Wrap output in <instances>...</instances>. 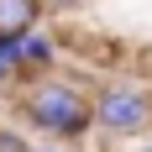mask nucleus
I'll use <instances>...</instances> for the list:
<instances>
[{"label":"nucleus","mask_w":152,"mask_h":152,"mask_svg":"<svg viewBox=\"0 0 152 152\" xmlns=\"http://www.w3.org/2000/svg\"><path fill=\"white\" fill-rule=\"evenodd\" d=\"M89 89L74 74H47L16 89V121L26 137H47L58 147H84L94 137V110H89Z\"/></svg>","instance_id":"1"},{"label":"nucleus","mask_w":152,"mask_h":152,"mask_svg":"<svg viewBox=\"0 0 152 152\" xmlns=\"http://www.w3.org/2000/svg\"><path fill=\"white\" fill-rule=\"evenodd\" d=\"M94 131L110 142H147L152 137V84L147 79H100L89 89Z\"/></svg>","instance_id":"2"},{"label":"nucleus","mask_w":152,"mask_h":152,"mask_svg":"<svg viewBox=\"0 0 152 152\" xmlns=\"http://www.w3.org/2000/svg\"><path fill=\"white\" fill-rule=\"evenodd\" d=\"M58 63H63V42L53 37V31H31L26 47H21V84L58 74Z\"/></svg>","instance_id":"3"},{"label":"nucleus","mask_w":152,"mask_h":152,"mask_svg":"<svg viewBox=\"0 0 152 152\" xmlns=\"http://www.w3.org/2000/svg\"><path fill=\"white\" fill-rule=\"evenodd\" d=\"M42 21V0H0V31L5 37H31Z\"/></svg>","instance_id":"4"},{"label":"nucleus","mask_w":152,"mask_h":152,"mask_svg":"<svg viewBox=\"0 0 152 152\" xmlns=\"http://www.w3.org/2000/svg\"><path fill=\"white\" fill-rule=\"evenodd\" d=\"M21 47H26V37H5L0 31V94L21 89Z\"/></svg>","instance_id":"5"},{"label":"nucleus","mask_w":152,"mask_h":152,"mask_svg":"<svg viewBox=\"0 0 152 152\" xmlns=\"http://www.w3.org/2000/svg\"><path fill=\"white\" fill-rule=\"evenodd\" d=\"M0 152H37V142L21 131V126H11V121H0Z\"/></svg>","instance_id":"6"},{"label":"nucleus","mask_w":152,"mask_h":152,"mask_svg":"<svg viewBox=\"0 0 152 152\" xmlns=\"http://www.w3.org/2000/svg\"><path fill=\"white\" fill-rule=\"evenodd\" d=\"M42 11H58V16H74V11H84V0H42Z\"/></svg>","instance_id":"7"},{"label":"nucleus","mask_w":152,"mask_h":152,"mask_svg":"<svg viewBox=\"0 0 152 152\" xmlns=\"http://www.w3.org/2000/svg\"><path fill=\"white\" fill-rule=\"evenodd\" d=\"M121 152H152V137L147 142H131V147H121Z\"/></svg>","instance_id":"8"},{"label":"nucleus","mask_w":152,"mask_h":152,"mask_svg":"<svg viewBox=\"0 0 152 152\" xmlns=\"http://www.w3.org/2000/svg\"><path fill=\"white\" fill-rule=\"evenodd\" d=\"M37 152H58V147H37Z\"/></svg>","instance_id":"9"}]
</instances>
